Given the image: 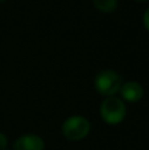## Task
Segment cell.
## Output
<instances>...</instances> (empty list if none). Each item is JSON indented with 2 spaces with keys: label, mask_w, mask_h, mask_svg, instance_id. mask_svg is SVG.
<instances>
[{
  "label": "cell",
  "mask_w": 149,
  "mask_h": 150,
  "mask_svg": "<svg viewBox=\"0 0 149 150\" xmlns=\"http://www.w3.org/2000/svg\"><path fill=\"white\" fill-rule=\"evenodd\" d=\"M3 1H5V0H0V3H3Z\"/></svg>",
  "instance_id": "cell-10"
},
{
  "label": "cell",
  "mask_w": 149,
  "mask_h": 150,
  "mask_svg": "<svg viewBox=\"0 0 149 150\" xmlns=\"http://www.w3.org/2000/svg\"><path fill=\"white\" fill-rule=\"evenodd\" d=\"M92 4L99 12L111 13L118 7V0H92Z\"/></svg>",
  "instance_id": "cell-6"
},
{
  "label": "cell",
  "mask_w": 149,
  "mask_h": 150,
  "mask_svg": "<svg viewBox=\"0 0 149 150\" xmlns=\"http://www.w3.org/2000/svg\"><path fill=\"white\" fill-rule=\"evenodd\" d=\"M143 23H144V26H145V29L149 32V8L147 11H145V13H144V17H143Z\"/></svg>",
  "instance_id": "cell-8"
},
{
  "label": "cell",
  "mask_w": 149,
  "mask_h": 150,
  "mask_svg": "<svg viewBox=\"0 0 149 150\" xmlns=\"http://www.w3.org/2000/svg\"><path fill=\"white\" fill-rule=\"evenodd\" d=\"M91 130V124L90 121L83 116L74 115L70 116L63 121L62 124V134L67 141H82L89 136Z\"/></svg>",
  "instance_id": "cell-2"
},
{
  "label": "cell",
  "mask_w": 149,
  "mask_h": 150,
  "mask_svg": "<svg viewBox=\"0 0 149 150\" xmlns=\"http://www.w3.org/2000/svg\"><path fill=\"white\" fill-rule=\"evenodd\" d=\"M15 150H45V141L37 134H23L15 141Z\"/></svg>",
  "instance_id": "cell-4"
},
{
  "label": "cell",
  "mask_w": 149,
  "mask_h": 150,
  "mask_svg": "<svg viewBox=\"0 0 149 150\" xmlns=\"http://www.w3.org/2000/svg\"><path fill=\"white\" fill-rule=\"evenodd\" d=\"M135 1H139V3H145V1H149V0H135Z\"/></svg>",
  "instance_id": "cell-9"
},
{
  "label": "cell",
  "mask_w": 149,
  "mask_h": 150,
  "mask_svg": "<svg viewBox=\"0 0 149 150\" xmlns=\"http://www.w3.org/2000/svg\"><path fill=\"white\" fill-rule=\"evenodd\" d=\"M8 146V138L4 133L0 132V150H7Z\"/></svg>",
  "instance_id": "cell-7"
},
{
  "label": "cell",
  "mask_w": 149,
  "mask_h": 150,
  "mask_svg": "<svg viewBox=\"0 0 149 150\" xmlns=\"http://www.w3.org/2000/svg\"><path fill=\"white\" fill-rule=\"evenodd\" d=\"M123 84L121 76L114 70H103L95 76V90L102 96H115Z\"/></svg>",
  "instance_id": "cell-3"
},
{
  "label": "cell",
  "mask_w": 149,
  "mask_h": 150,
  "mask_svg": "<svg viewBox=\"0 0 149 150\" xmlns=\"http://www.w3.org/2000/svg\"><path fill=\"white\" fill-rule=\"evenodd\" d=\"M119 92H120L123 101L137 103L144 96V88L139 82H127L121 84Z\"/></svg>",
  "instance_id": "cell-5"
},
{
  "label": "cell",
  "mask_w": 149,
  "mask_h": 150,
  "mask_svg": "<svg viewBox=\"0 0 149 150\" xmlns=\"http://www.w3.org/2000/svg\"><path fill=\"white\" fill-rule=\"evenodd\" d=\"M100 116L103 121L110 125L120 124L127 116L126 103L120 98L108 96L100 104Z\"/></svg>",
  "instance_id": "cell-1"
}]
</instances>
